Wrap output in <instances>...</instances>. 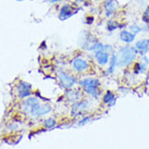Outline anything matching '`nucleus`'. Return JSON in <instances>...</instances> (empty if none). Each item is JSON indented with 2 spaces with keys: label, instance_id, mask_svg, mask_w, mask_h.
<instances>
[{
  "label": "nucleus",
  "instance_id": "obj_1",
  "mask_svg": "<svg viewBox=\"0 0 149 149\" xmlns=\"http://www.w3.org/2000/svg\"><path fill=\"white\" fill-rule=\"evenodd\" d=\"M23 111L32 116H39L49 113L51 107L48 104H40L37 98H29L23 102Z\"/></svg>",
  "mask_w": 149,
  "mask_h": 149
},
{
  "label": "nucleus",
  "instance_id": "obj_2",
  "mask_svg": "<svg viewBox=\"0 0 149 149\" xmlns=\"http://www.w3.org/2000/svg\"><path fill=\"white\" fill-rule=\"evenodd\" d=\"M136 48L131 47V46H125L122 47L120 49V51L118 52L116 57H118V65L119 66H126L130 63H132L137 54Z\"/></svg>",
  "mask_w": 149,
  "mask_h": 149
},
{
  "label": "nucleus",
  "instance_id": "obj_3",
  "mask_svg": "<svg viewBox=\"0 0 149 149\" xmlns=\"http://www.w3.org/2000/svg\"><path fill=\"white\" fill-rule=\"evenodd\" d=\"M79 85L83 87L84 91H86L88 95L93 96L95 98L99 97V91H98V86H99V81L97 79H85L79 81Z\"/></svg>",
  "mask_w": 149,
  "mask_h": 149
},
{
  "label": "nucleus",
  "instance_id": "obj_4",
  "mask_svg": "<svg viewBox=\"0 0 149 149\" xmlns=\"http://www.w3.org/2000/svg\"><path fill=\"white\" fill-rule=\"evenodd\" d=\"M58 79H59V81H60V84L62 85V87H64L66 89L72 88L73 85L75 84V82H76V79H75L74 76L68 74L65 72H59Z\"/></svg>",
  "mask_w": 149,
  "mask_h": 149
},
{
  "label": "nucleus",
  "instance_id": "obj_5",
  "mask_svg": "<svg viewBox=\"0 0 149 149\" xmlns=\"http://www.w3.org/2000/svg\"><path fill=\"white\" fill-rule=\"evenodd\" d=\"M79 11V9L72 7L71 4H64L59 13V19L60 20H66L68 17H71L72 15H74L75 13Z\"/></svg>",
  "mask_w": 149,
  "mask_h": 149
},
{
  "label": "nucleus",
  "instance_id": "obj_6",
  "mask_svg": "<svg viewBox=\"0 0 149 149\" xmlns=\"http://www.w3.org/2000/svg\"><path fill=\"white\" fill-rule=\"evenodd\" d=\"M72 66H73V69L75 71H77V72H84V71H86L88 69V62H87L86 60H84L83 58H81V57H76V58L73 59V61H72Z\"/></svg>",
  "mask_w": 149,
  "mask_h": 149
},
{
  "label": "nucleus",
  "instance_id": "obj_7",
  "mask_svg": "<svg viewBox=\"0 0 149 149\" xmlns=\"http://www.w3.org/2000/svg\"><path fill=\"white\" fill-rule=\"evenodd\" d=\"M31 89H32V87H31L29 84L25 83V82H21L17 86V95L21 98H25V97L29 96Z\"/></svg>",
  "mask_w": 149,
  "mask_h": 149
},
{
  "label": "nucleus",
  "instance_id": "obj_8",
  "mask_svg": "<svg viewBox=\"0 0 149 149\" xmlns=\"http://www.w3.org/2000/svg\"><path fill=\"white\" fill-rule=\"evenodd\" d=\"M95 57H96V60H97V62L99 63L100 65H104V64H107L110 60V56L108 52L104 51V50H98V51H96L95 52Z\"/></svg>",
  "mask_w": 149,
  "mask_h": 149
},
{
  "label": "nucleus",
  "instance_id": "obj_9",
  "mask_svg": "<svg viewBox=\"0 0 149 149\" xmlns=\"http://www.w3.org/2000/svg\"><path fill=\"white\" fill-rule=\"evenodd\" d=\"M136 50L141 54H145L149 50V39H141L136 42Z\"/></svg>",
  "mask_w": 149,
  "mask_h": 149
},
{
  "label": "nucleus",
  "instance_id": "obj_10",
  "mask_svg": "<svg viewBox=\"0 0 149 149\" xmlns=\"http://www.w3.org/2000/svg\"><path fill=\"white\" fill-rule=\"evenodd\" d=\"M120 39L126 44H131L135 39V34L128 32V31H122L120 33Z\"/></svg>",
  "mask_w": 149,
  "mask_h": 149
},
{
  "label": "nucleus",
  "instance_id": "obj_11",
  "mask_svg": "<svg viewBox=\"0 0 149 149\" xmlns=\"http://www.w3.org/2000/svg\"><path fill=\"white\" fill-rule=\"evenodd\" d=\"M104 10H106V15L111 17L113 12H114V10H116L114 0H106L104 1Z\"/></svg>",
  "mask_w": 149,
  "mask_h": 149
},
{
  "label": "nucleus",
  "instance_id": "obj_12",
  "mask_svg": "<svg viewBox=\"0 0 149 149\" xmlns=\"http://www.w3.org/2000/svg\"><path fill=\"white\" fill-rule=\"evenodd\" d=\"M116 65H118V57H116V54H112L111 60H110V66H109L108 71L106 72V74H111V73H113Z\"/></svg>",
  "mask_w": 149,
  "mask_h": 149
},
{
  "label": "nucleus",
  "instance_id": "obj_13",
  "mask_svg": "<svg viewBox=\"0 0 149 149\" xmlns=\"http://www.w3.org/2000/svg\"><path fill=\"white\" fill-rule=\"evenodd\" d=\"M113 99H114L113 93L110 91H106V94L104 96V102H106V104H111L110 106H113Z\"/></svg>",
  "mask_w": 149,
  "mask_h": 149
},
{
  "label": "nucleus",
  "instance_id": "obj_14",
  "mask_svg": "<svg viewBox=\"0 0 149 149\" xmlns=\"http://www.w3.org/2000/svg\"><path fill=\"white\" fill-rule=\"evenodd\" d=\"M119 27H122V26H121V24H119L116 21H109V22H108V25H107L108 31L112 32V31L119 29Z\"/></svg>",
  "mask_w": 149,
  "mask_h": 149
},
{
  "label": "nucleus",
  "instance_id": "obj_15",
  "mask_svg": "<svg viewBox=\"0 0 149 149\" xmlns=\"http://www.w3.org/2000/svg\"><path fill=\"white\" fill-rule=\"evenodd\" d=\"M68 96L71 99V101H75V100H79L81 98V93L79 91H71V93H69Z\"/></svg>",
  "mask_w": 149,
  "mask_h": 149
},
{
  "label": "nucleus",
  "instance_id": "obj_16",
  "mask_svg": "<svg viewBox=\"0 0 149 149\" xmlns=\"http://www.w3.org/2000/svg\"><path fill=\"white\" fill-rule=\"evenodd\" d=\"M44 125L47 128H52L56 125V121L54 119H47V120L44 121Z\"/></svg>",
  "mask_w": 149,
  "mask_h": 149
},
{
  "label": "nucleus",
  "instance_id": "obj_17",
  "mask_svg": "<svg viewBox=\"0 0 149 149\" xmlns=\"http://www.w3.org/2000/svg\"><path fill=\"white\" fill-rule=\"evenodd\" d=\"M130 29H131V32H132L133 34H137V33H139L141 31V26H138V25H135V24H133L130 26Z\"/></svg>",
  "mask_w": 149,
  "mask_h": 149
},
{
  "label": "nucleus",
  "instance_id": "obj_18",
  "mask_svg": "<svg viewBox=\"0 0 149 149\" xmlns=\"http://www.w3.org/2000/svg\"><path fill=\"white\" fill-rule=\"evenodd\" d=\"M143 21L145 22L146 24H149V7L146 9L144 14H143Z\"/></svg>",
  "mask_w": 149,
  "mask_h": 149
},
{
  "label": "nucleus",
  "instance_id": "obj_19",
  "mask_svg": "<svg viewBox=\"0 0 149 149\" xmlns=\"http://www.w3.org/2000/svg\"><path fill=\"white\" fill-rule=\"evenodd\" d=\"M88 120H89V118H85L84 120L81 121V123H79V124H84V123H86V121H88Z\"/></svg>",
  "mask_w": 149,
  "mask_h": 149
},
{
  "label": "nucleus",
  "instance_id": "obj_20",
  "mask_svg": "<svg viewBox=\"0 0 149 149\" xmlns=\"http://www.w3.org/2000/svg\"><path fill=\"white\" fill-rule=\"evenodd\" d=\"M50 3H54V2H59L60 0H48Z\"/></svg>",
  "mask_w": 149,
  "mask_h": 149
}]
</instances>
